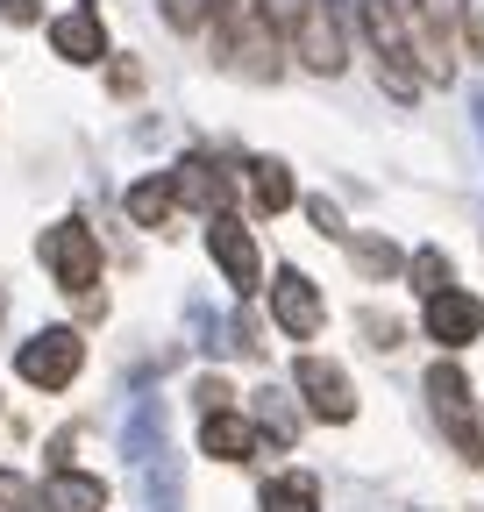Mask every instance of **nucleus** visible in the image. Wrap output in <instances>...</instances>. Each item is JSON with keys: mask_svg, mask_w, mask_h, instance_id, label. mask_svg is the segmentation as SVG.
I'll use <instances>...</instances> for the list:
<instances>
[{"mask_svg": "<svg viewBox=\"0 0 484 512\" xmlns=\"http://www.w3.org/2000/svg\"><path fill=\"white\" fill-rule=\"evenodd\" d=\"M79 363H86V342L72 328H43V335H29L15 349V377L36 384V392H65V384L79 377Z\"/></svg>", "mask_w": 484, "mask_h": 512, "instance_id": "obj_1", "label": "nucleus"}, {"mask_svg": "<svg viewBox=\"0 0 484 512\" xmlns=\"http://www.w3.org/2000/svg\"><path fill=\"white\" fill-rule=\"evenodd\" d=\"M43 264H50V278L65 285V292H93L100 285V242H93V228L86 221L43 228Z\"/></svg>", "mask_w": 484, "mask_h": 512, "instance_id": "obj_2", "label": "nucleus"}, {"mask_svg": "<svg viewBox=\"0 0 484 512\" xmlns=\"http://www.w3.org/2000/svg\"><path fill=\"white\" fill-rule=\"evenodd\" d=\"M292 50H299V64H307V72H321V79H335L342 64H349V43H342V22L328 15V0H307V8H299Z\"/></svg>", "mask_w": 484, "mask_h": 512, "instance_id": "obj_3", "label": "nucleus"}, {"mask_svg": "<svg viewBox=\"0 0 484 512\" xmlns=\"http://www.w3.org/2000/svg\"><path fill=\"white\" fill-rule=\"evenodd\" d=\"M428 399H435L449 441L463 448L470 463H484V434H477V420H470V377H463L456 363H435V370H428Z\"/></svg>", "mask_w": 484, "mask_h": 512, "instance_id": "obj_4", "label": "nucleus"}, {"mask_svg": "<svg viewBox=\"0 0 484 512\" xmlns=\"http://www.w3.org/2000/svg\"><path fill=\"white\" fill-rule=\"evenodd\" d=\"M271 320H278L292 342H314V335H321L328 313H321V292H314V278L299 271V264H285V271L271 278Z\"/></svg>", "mask_w": 484, "mask_h": 512, "instance_id": "obj_5", "label": "nucleus"}, {"mask_svg": "<svg viewBox=\"0 0 484 512\" xmlns=\"http://www.w3.org/2000/svg\"><path fill=\"white\" fill-rule=\"evenodd\" d=\"M292 384L307 392V413L314 420H356V384L342 377V363H328V356H299V370H292Z\"/></svg>", "mask_w": 484, "mask_h": 512, "instance_id": "obj_6", "label": "nucleus"}, {"mask_svg": "<svg viewBox=\"0 0 484 512\" xmlns=\"http://www.w3.org/2000/svg\"><path fill=\"white\" fill-rule=\"evenodd\" d=\"M428 342H442V349H470L477 335H484V299L477 292H463V285H449V292H435L428 299Z\"/></svg>", "mask_w": 484, "mask_h": 512, "instance_id": "obj_7", "label": "nucleus"}, {"mask_svg": "<svg viewBox=\"0 0 484 512\" xmlns=\"http://www.w3.org/2000/svg\"><path fill=\"white\" fill-rule=\"evenodd\" d=\"M207 249H214V264L228 271L235 292H257L264 264H257V242H250V228H242L235 214H214V221H207Z\"/></svg>", "mask_w": 484, "mask_h": 512, "instance_id": "obj_8", "label": "nucleus"}, {"mask_svg": "<svg viewBox=\"0 0 484 512\" xmlns=\"http://www.w3.org/2000/svg\"><path fill=\"white\" fill-rule=\"evenodd\" d=\"M50 50L65 57V64H100L107 57V29L93 8H72V15H57L50 22Z\"/></svg>", "mask_w": 484, "mask_h": 512, "instance_id": "obj_9", "label": "nucleus"}, {"mask_svg": "<svg viewBox=\"0 0 484 512\" xmlns=\"http://www.w3.org/2000/svg\"><path fill=\"white\" fill-rule=\"evenodd\" d=\"M200 448H207V456L214 463H250L257 456V420H242V413H207L200 420Z\"/></svg>", "mask_w": 484, "mask_h": 512, "instance_id": "obj_10", "label": "nucleus"}, {"mask_svg": "<svg viewBox=\"0 0 484 512\" xmlns=\"http://www.w3.org/2000/svg\"><path fill=\"white\" fill-rule=\"evenodd\" d=\"M171 185H178V200H186V207H200L207 221L228 207V171H221L214 157H186V164L171 171Z\"/></svg>", "mask_w": 484, "mask_h": 512, "instance_id": "obj_11", "label": "nucleus"}, {"mask_svg": "<svg viewBox=\"0 0 484 512\" xmlns=\"http://www.w3.org/2000/svg\"><path fill=\"white\" fill-rule=\"evenodd\" d=\"M100 505H107V484L86 477V470H57L36 491V512H100Z\"/></svg>", "mask_w": 484, "mask_h": 512, "instance_id": "obj_12", "label": "nucleus"}, {"mask_svg": "<svg viewBox=\"0 0 484 512\" xmlns=\"http://www.w3.org/2000/svg\"><path fill=\"white\" fill-rule=\"evenodd\" d=\"M171 207H178L171 171H157V178H136V185H129V221H136V228H164V221H171Z\"/></svg>", "mask_w": 484, "mask_h": 512, "instance_id": "obj_13", "label": "nucleus"}, {"mask_svg": "<svg viewBox=\"0 0 484 512\" xmlns=\"http://www.w3.org/2000/svg\"><path fill=\"white\" fill-rule=\"evenodd\" d=\"M264 512H321V484H314L307 470L271 477V484H264Z\"/></svg>", "mask_w": 484, "mask_h": 512, "instance_id": "obj_14", "label": "nucleus"}, {"mask_svg": "<svg viewBox=\"0 0 484 512\" xmlns=\"http://www.w3.org/2000/svg\"><path fill=\"white\" fill-rule=\"evenodd\" d=\"M250 192H257L264 214H285V207H292V171H285L278 157H257V164H250Z\"/></svg>", "mask_w": 484, "mask_h": 512, "instance_id": "obj_15", "label": "nucleus"}, {"mask_svg": "<svg viewBox=\"0 0 484 512\" xmlns=\"http://www.w3.org/2000/svg\"><path fill=\"white\" fill-rule=\"evenodd\" d=\"M257 434H271V448H292V441H299V420H292V406H285L278 384H264V392H257Z\"/></svg>", "mask_w": 484, "mask_h": 512, "instance_id": "obj_16", "label": "nucleus"}, {"mask_svg": "<svg viewBox=\"0 0 484 512\" xmlns=\"http://www.w3.org/2000/svg\"><path fill=\"white\" fill-rule=\"evenodd\" d=\"M157 448H164V406L143 399L136 420H129V456H136V463H157Z\"/></svg>", "mask_w": 484, "mask_h": 512, "instance_id": "obj_17", "label": "nucleus"}, {"mask_svg": "<svg viewBox=\"0 0 484 512\" xmlns=\"http://www.w3.org/2000/svg\"><path fill=\"white\" fill-rule=\"evenodd\" d=\"M406 271H413V292H420V299H435V292L456 285V264H449L442 249H413V264H406Z\"/></svg>", "mask_w": 484, "mask_h": 512, "instance_id": "obj_18", "label": "nucleus"}, {"mask_svg": "<svg viewBox=\"0 0 484 512\" xmlns=\"http://www.w3.org/2000/svg\"><path fill=\"white\" fill-rule=\"evenodd\" d=\"M349 249H356V264L371 271V278H392V271H399V249H392L385 235H349Z\"/></svg>", "mask_w": 484, "mask_h": 512, "instance_id": "obj_19", "label": "nucleus"}, {"mask_svg": "<svg viewBox=\"0 0 484 512\" xmlns=\"http://www.w3.org/2000/svg\"><path fill=\"white\" fill-rule=\"evenodd\" d=\"M150 505H157V512H178V470H171L164 456L150 463Z\"/></svg>", "mask_w": 484, "mask_h": 512, "instance_id": "obj_20", "label": "nucleus"}, {"mask_svg": "<svg viewBox=\"0 0 484 512\" xmlns=\"http://www.w3.org/2000/svg\"><path fill=\"white\" fill-rule=\"evenodd\" d=\"M207 8H214V0H164V22H171V29H200Z\"/></svg>", "mask_w": 484, "mask_h": 512, "instance_id": "obj_21", "label": "nucleus"}, {"mask_svg": "<svg viewBox=\"0 0 484 512\" xmlns=\"http://www.w3.org/2000/svg\"><path fill=\"white\" fill-rule=\"evenodd\" d=\"M29 505H36V491H29L15 470H0V512H29Z\"/></svg>", "mask_w": 484, "mask_h": 512, "instance_id": "obj_22", "label": "nucleus"}, {"mask_svg": "<svg viewBox=\"0 0 484 512\" xmlns=\"http://www.w3.org/2000/svg\"><path fill=\"white\" fill-rule=\"evenodd\" d=\"M363 335H371V349H399V320H385V313H363Z\"/></svg>", "mask_w": 484, "mask_h": 512, "instance_id": "obj_23", "label": "nucleus"}, {"mask_svg": "<svg viewBox=\"0 0 484 512\" xmlns=\"http://www.w3.org/2000/svg\"><path fill=\"white\" fill-rule=\"evenodd\" d=\"M307 221H314L321 235H349V228H342V207H335V200H307Z\"/></svg>", "mask_w": 484, "mask_h": 512, "instance_id": "obj_24", "label": "nucleus"}, {"mask_svg": "<svg viewBox=\"0 0 484 512\" xmlns=\"http://www.w3.org/2000/svg\"><path fill=\"white\" fill-rule=\"evenodd\" d=\"M193 399H200V413H221V406H228V384H221V377H200Z\"/></svg>", "mask_w": 484, "mask_h": 512, "instance_id": "obj_25", "label": "nucleus"}, {"mask_svg": "<svg viewBox=\"0 0 484 512\" xmlns=\"http://www.w3.org/2000/svg\"><path fill=\"white\" fill-rule=\"evenodd\" d=\"M0 15H8L15 29H29V22H43V8H36V0H0Z\"/></svg>", "mask_w": 484, "mask_h": 512, "instance_id": "obj_26", "label": "nucleus"}, {"mask_svg": "<svg viewBox=\"0 0 484 512\" xmlns=\"http://www.w3.org/2000/svg\"><path fill=\"white\" fill-rule=\"evenodd\" d=\"M470 50L484 57V15H470Z\"/></svg>", "mask_w": 484, "mask_h": 512, "instance_id": "obj_27", "label": "nucleus"}, {"mask_svg": "<svg viewBox=\"0 0 484 512\" xmlns=\"http://www.w3.org/2000/svg\"><path fill=\"white\" fill-rule=\"evenodd\" d=\"M328 8H342V15H363V0H328Z\"/></svg>", "mask_w": 484, "mask_h": 512, "instance_id": "obj_28", "label": "nucleus"}]
</instances>
